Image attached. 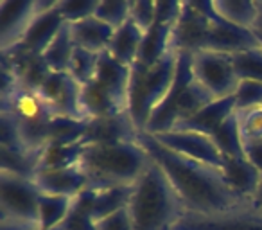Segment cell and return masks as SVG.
Masks as SVG:
<instances>
[{
    "label": "cell",
    "instance_id": "8",
    "mask_svg": "<svg viewBox=\"0 0 262 230\" xmlns=\"http://www.w3.org/2000/svg\"><path fill=\"white\" fill-rule=\"evenodd\" d=\"M171 230H262V208L255 203L219 212H182Z\"/></svg>",
    "mask_w": 262,
    "mask_h": 230
},
{
    "label": "cell",
    "instance_id": "24",
    "mask_svg": "<svg viewBox=\"0 0 262 230\" xmlns=\"http://www.w3.org/2000/svg\"><path fill=\"white\" fill-rule=\"evenodd\" d=\"M131 77H133V69L131 67L122 65L120 61L113 59L108 52L99 54V65L95 79L112 92H115L119 97L126 99L129 104V87H131Z\"/></svg>",
    "mask_w": 262,
    "mask_h": 230
},
{
    "label": "cell",
    "instance_id": "41",
    "mask_svg": "<svg viewBox=\"0 0 262 230\" xmlns=\"http://www.w3.org/2000/svg\"><path fill=\"white\" fill-rule=\"evenodd\" d=\"M244 158L262 175V140H244Z\"/></svg>",
    "mask_w": 262,
    "mask_h": 230
},
{
    "label": "cell",
    "instance_id": "38",
    "mask_svg": "<svg viewBox=\"0 0 262 230\" xmlns=\"http://www.w3.org/2000/svg\"><path fill=\"white\" fill-rule=\"evenodd\" d=\"M235 115L243 142L244 140H262V108L235 112Z\"/></svg>",
    "mask_w": 262,
    "mask_h": 230
},
{
    "label": "cell",
    "instance_id": "9",
    "mask_svg": "<svg viewBox=\"0 0 262 230\" xmlns=\"http://www.w3.org/2000/svg\"><path fill=\"white\" fill-rule=\"evenodd\" d=\"M212 15V2H180L178 18L172 26V47L187 54L203 51Z\"/></svg>",
    "mask_w": 262,
    "mask_h": 230
},
{
    "label": "cell",
    "instance_id": "33",
    "mask_svg": "<svg viewBox=\"0 0 262 230\" xmlns=\"http://www.w3.org/2000/svg\"><path fill=\"white\" fill-rule=\"evenodd\" d=\"M97 65H99V54L86 51V49L76 47L74 49L72 58H70L67 74L83 87V85H86L95 79Z\"/></svg>",
    "mask_w": 262,
    "mask_h": 230
},
{
    "label": "cell",
    "instance_id": "7",
    "mask_svg": "<svg viewBox=\"0 0 262 230\" xmlns=\"http://www.w3.org/2000/svg\"><path fill=\"white\" fill-rule=\"evenodd\" d=\"M40 196L33 178L0 171V219L40 226Z\"/></svg>",
    "mask_w": 262,
    "mask_h": 230
},
{
    "label": "cell",
    "instance_id": "32",
    "mask_svg": "<svg viewBox=\"0 0 262 230\" xmlns=\"http://www.w3.org/2000/svg\"><path fill=\"white\" fill-rule=\"evenodd\" d=\"M212 139H214L217 150L221 151L223 158H244L243 139H241V132H239V124H237L235 113H233L232 117L219 128V132L215 133Z\"/></svg>",
    "mask_w": 262,
    "mask_h": 230
},
{
    "label": "cell",
    "instance_id": "44",
    "mask_svg": "<svg viewBox=\"0 0 262 230\" xmlns=\"http://www.w3.org/2000/svg\"><path fill=\"white\" fill-rule=\"evenodd\" d=\"M260 45H262V41H260Z\"/></svg>",
    "mask_w": 262,
    "mask_h": 230
},
{
    "label": "cell",
    "instance_id": "28",
    "mask_svg": "<svg viewBox=\"0 0 262 230\" xmlns=\"http://www.w3.org/2000/svg\"><path fill=\"white\" fill-rule=\"evenodd\" d=\"M94 198L95 191L92 189H86L79 196L74 198L72 208L65 221L59 225V230H95Z\"/></svg>",
    "mask_w": 262,
    "mask_h": 230
},
{
    "label": "cell",
    "instance_id": "25",
    "mask_svg": "<svg viewBox=\"0 0 262 230\" xmlns=\"http://www.w3.org/2000/svg\"><path fill=\"white\" fill-rule=\"evenodd\" d=\"M86 144H49L40 155L38 171H54V169H69L79 165Z\"/></svg>",
    "mask_w": 262,
    "mask_h": 230
},
{
    "label": "cell",
    "instance_id": "36",
    "mask_svg": "<svg viewBox=\"0 0 262 230\" xmlns=\"http://www.w3.org/2000/svg\"><path fill=\"white\" fill-rule=\"evenodd\" d=\"M233 99H235V112L262 108V83L241 79L237 90L233 92Z\"/></svg>",
    "mask_w": 262,
    "mask_h": 230
},
{
    "label": "cell",
    "instance_id": "31",
    "mask_svg": "<svg viewBox=\"0 0 262 230\" xmlns=\"http://www.w3.org/2000/svg\"><path fill=\"white\" fill-rule=\"evenodd\" d=\"M74 198L52 196L41 194L40 196V230H54L61 225L72 208Z\"/></svg>",
    "mask_w": 262,
    "mask_h": 230
},
{
    "label": "cell",
    "instance_id": "3",
    "mask_svg": "<svg viewBox=\"0 0 262 230\" xmlns=\"http://www.w3.org/2000/svg\"><path fill=\"white\" fill-rule=\"evenodd\" d=\"M127 211L133 230H171L182 216L183 207L174 189L153 160L133 185Z\"/></svg>",
    "mask_w": 262,
    "mask_h": 230
},
{
    "label": "cell",
    "instance_id": "1",
    "mask_svg": "<svg viewBox=\"0 0 262 230\" xmlns=\"http://www.w3.org/2000/svg\"><path fill=\"white\" fill-rule=\"evenodd\" d=\"M139 144L169 180L183 212L208 214L250 203L228 185L221 169L182 157L162 146L149 133H140Z\"/></svg>",
    "mask_w": 262,
    "mask_h": 230
},
{
    "label": "cell",
    "instance_id": "42",
    "mask_svg": "<svg viewBox=\"0 0 262 230\" xmlns=\"http://www.w3.org/2000/svg\"><path fill=\"white\" fill-rule=\"evenodd\" d=\"M251 31L257 34L258 41H262V0L257 2V20H255V26Z\"/></svg>",
    "mask_w": 262,
    "mask_h": 230
},
{
    "label": "cell",
    "instance_id": "12",
    "mask_svg": "<svg viewBox=\"0 0 262 230\" xmlns=\"http://www.w3.org/2000/svg\"><path fill=\"white\" fill-rule=\"evenodd\" d=\"M162 146L174 153L187 157L190 160L212 165L215 169H223L225 158L217 150L214 139L198 132H185V130H171V132L157 133L153 135Z\"/></svg>",
    "mask_w": 262,
    "mask_h": 230
},
{
    "label": "cell",
    "instance_id": "37",
    "mask_svg": "<svg viewBox=\"0 0 262 230\" xmlns=\"http://www.w3.org/2000/svg\"><path fill=\"white\" fill-rule=\"evenodd\" d=\"M99 0H59L58 11L69 24L79 22L92 16L97 9Z\"/></svg>",
    "mask_w": 262,
    "mask_h": 230
},
{
    "label": "cell",
    "instance_id": "16",
    "mask_svg": "<svg viewBox=\"0 0 262 230\" xmlns=\"http://www.w3.org/2000/svg\"><path fill=\"white\" fill-rule=\"evenodd\" d=\"M0 63H4L6 67L11 69L15 77L18 79L20 87L29 88V90L38 92L41 85L47 81L52 70L45 63L41 54H33L27 52L20 47H13L11 51L2 52V59Z\"/></svg>",
    "mask_w": 262,
    "mask_h": 230
},
{
    "label": "cell",
    "instance_id": "27",
    "mask_svg": "<svg viewBox=\"0 0 262 230\" xmlns=\"http://www.w3.org/2000/svg\"><path fill=\"white\" fill-rule=\"evenodd\" d=\"M74 49H76V44H74L72 34H70V26L69 22H65V26L56 34L52 44L45 49V52L41 56H43L45 63H47L52 72H67L70 58L74 54Z\"/></svg>",
    "mask_w": 262,
    "mask_h": 230
},
{
    "label": "cell",
    "instance_id": "11",
    "mask_svg": "<svg viewBox=\"0 0 262 230\" xmlns=\"http://www.w3.org/2000/svg\"><path fill=\"white\" fill-rule=\"evenodd\" d=\"M38 95L43 99L54 117L70 121H88L81 104V85L67 72H51Z\"/></svg>",
    "mask_w": 262,
    "mask_h": 230
},
{
    "label": "cell",
    "instance_id": "14",
    "mask_svg": "<svg viewBox=\"0 0 262 230\" xmlns=\"http://www.w3.org/2000/svg\"><path fill=\"white\" fill-rule=\"evenodd\" d=\"M255 47H260V41H258L257 34L253 31L233 26V24L219 18L214 11V15L210 18V29H208L203 51L235 56L241 54V52L251 51Z\"/></svg>",
    "mask_w": 262,
    "mask_h": 230
},
{
    "label": "cell",
    "instance_id": "29",
    "mask_svg": "<svg viewBox=\"0 0 262 230\" xmlns=\"http://www.w3.org/2000/svg\"><path fill=\"white\" fill-rule=\"evenodd\" d=\"M133 194V185H122V187H110V189L95 191L94 198V219L106 218V216L119 212L122 208H127Z\"/></svg>",
    "mask_w": 262,
    "mask_h": 230
},
{
    "label": "cell",
    "instance_id": "6",
    "mask_svg": "<svg viewBox=\"0 0 262 230\" xmlns=\"http://www.w3.org/2000/svg\"><path fill=\"white\" fill-rule=\"evenodd\" d=\"M0 112L15 119L24 148L34 155H41L49 144V130L56 117L38 92L18 85L8 97H0Z\"/></svg>",
    "mask_w": 262,
    "mask_h": 230
},
{
    "label": "cell",
    "instance_id": "19",
    "mask_svg": "<svg viewBox=\"0 0 262 230\" xmlns=\"http://www.w3.org/2000/svg\"><path fill=\"white\" fill-rule=\"evenodd\" d=\"M235 113V99L233 95L225 99H215L207 106L194 113L187 121H182L172 130H185V132H198L203 135L214 137L223 124Z\"/></svg>",
    "mask_w": 262,
    "mask_h": 230
},
{
    "label": "cell",
    "instance_id": "43",
    "mask_svg": "<svg viewBox=\"0 0 262 230\" xmlns=\"http://www.w3.org/2000/svg\"><path fill=\"white\" fill-rule=\"evenodd\" d=\"M251 203H255L257 207L262 208V183H260V187H258L257 194H255V198H253V201H251Z\"/></svg>",
    "mask_w": 262,
    "mask_h": 230
},
{
    "label": "cell",
    "instance_id": "20",
    "mask_svg": "<svg viewBox=\"0 0 262 230\" xmlns=\"http://www.w3.org/2000/svg\"><path fill=\"white\" fill-rule=\"evenodd\" d=\"M63 26H65V20H63L61 13L58 11V6L51 11L38 13L27 34L16 47L24 49L27 52H33V54H43L45 49L52 44V40L61 31Z\"/></svg>",
    "mask_w": 262,
    "mask_h": 230
},
{
    "label": "cell",
    "instance_id": "26",
    "mask_svg": "<svg viewBox=\"0 0 262 230\" xmlns=\"http://www.w3.org/2000/svg\"><path fill=\"white\" fill-rule=\"evenodd\" d=\"M212 8L219 18L244 29H253L257 20V2L253 0H214Z\"/></svg>",
    "mask_w": 262,
    "mask_h": 230
},
{
    "label": "cell",
    "instance_id": "22",
    "mask_svg": "<svg viewBox=\"0 0 262 230\" xmlns=\"http://www.w3.org/2000/svg\"><path fill=\"white\" fill-rule=\"evenodd\" d=\"M223 176L228 185L248 201H253L258 187L262 183V175L246 160V158H225Z\"/></svg>",
    "mask_w": 262,
    "mask_h": 230
},
{
    "label": "cell",
    "instance_id": "5",
    "mask_svg": "<svg viewBox=\"0 0 262 230\" xmlns=\"http://www.w3.org/2000/svg\"><path fill=\"white\" fill-rule=\"evenodd\" d=\"M176 65L178 51L171 47L157 65L146 70H133L127 112L140 133L146 132L153 113L171 92L176 77Z\"/></svg>",
    "mask_w": 262,
    "mask_h": 230
},
{
    "label": "cell",
    "instance_id": "2",
    "mask_svg": "<svg viewBox=\"0 0 262 230\" xmlns=\"http://www.w3.org/2000/svg\"><path fill=\"white\" fill-rule=\"evenodd\" d=\"M151 164L149 155L139 142L84 148L79 168L88 180V189L102 191L110 187L135 185Z\"/></svg>",
    "mask_w": 262,
    "mask_h": 230
},
{
    "label": "cell",
    "instance_id": "39",
    "mask_svg": "<svg viewBox=\"0 0 262 230\" xmlns=\"http://www.w3.org/2000/svg\"><path fill=\"white\" fill-rule=\"evenodd\" d=\"M158 2H149V0H131V13L129 20L135 24L144 33L151 29L157 22Z\"/></svg>",
    "mask_w": 262,
    "mask_h": 230
},
{
    "label": "cell",
    "instance_id": "40",
    "mask_svg": "<svg viewBox=\"0 0 262 230\" xmlns=\"http://www.w3.org/2000/svg\"><path fill=\"white\" fill-rule=\"evenodd\" d=\"M95 230H133L131 216L127 208L106 216V218L95 221Z\"/></svg>",
    "mask_w": 262,
    "mask_h": 230
},
{
    "label": "cell",
    "instance_id": "18",
    "mask_svg": "<svg viewBox=\"0 0 262 230\" xmlns=\"http://www.w3.org/2000/svg\"><path fill=\"white\" fill-rule=\"evenodd\" d=\"M81 104L86 119H101V117H112L119 113L127 112V101L101 85L97 79L81 87Z\"/></svg>",
    "mask_w": 262,
    "mask_h": 230
},
{
    "label": "cell",
    "instance_id": "35",
    "mask_svg": "<svg viewBox=\"0 0 262 230\" xmlns=\"http://www.w3.org/2000/svg\"><path fill=\"white\" fill-rule=\"evenodd\" d=\"M232 59L239 79H250L262 83V45L251 49V51L232 56Z\"/></svg>",
    "mask_w": 262,
    "mask_h": 230
},
{
    "label": "cell",
    "instance_id": "4",
    "mask_svg": "<svg viewBox=\"0 0 262 230\" xmlns=\"http://www.w3.org/2000/svg\"><path fill=\"white\" fill-rule=\"evenodd\" d=\"M215 101L214 95L201 87L192 74V54L178 52V65H176V77L167 97L153 113L146 132L149 135L171 132L176 124L187 121L194 113L200 112L208 102Z\"/></svg>",
    "mask_w": 262,
    "mask_h": 230
},
{
    "label": "cell",
    "instance_id": "23",
    "mask_svg": "<svg viewBox=\"0 0 262 230\" xmlns=\"http://www.w3.org/2000/svg\"><path fill=\"white\" fill-rule=\"evenodd\" d=\"M144 36H146V33H144L142 29H139V27L129 20V22H126L122 27L115 29L106 52H108L113 59L122 63V65L133 69L137 63V58H139Z\"/></svg>",
    "mask_w": 262,
    "mask_h": 230
},
{
    "label": "cell",
    "instance_id": "15",
    "mask_svg": "<svg viewBox=\"0 0 262 230\" xmlns=\"http://www.w3.org/2000/svg\"><path fill=\"white\" fill-rule=\"evenodd\" d=\"M139 128L131 119L129 112L112 115V117L90 119L86 122V130L81 142L101 144V146H115V144H129L139 142Z\"/></svg>",
    "mask_w": 262,
    "mask_h": 230
},
{
    "label": "cell",
    "instance_id": "10",
    "mask_svg": "<svg viewBox=\"0 0 262 230\" xmlns=\"http://www.w3.org/2000/svg\"><path fill=\"white\" fill-rule=\"evenodd\" d=\"M192 74L194 79L207 88L214 99L233 95L241 81L233 67L232 56L212 51H200L192 54Z\"/></svg>",
    "mask_w": 262,
    "mask_h": 230
},
{
    "label": "cell",
    "instance_id": "30",
    "mask_svg": "<svg viewBox=\"0 0 262 230\" xmlns=\"http://www.w3.org/2000/svg\"><path fill=\"white\" fill-rule=\"evenodd\" d=\"M38 162H40V155L29 153L27 150L0 148V171H9L18 176L34 178L38 171Z\"/></svg>",
    "mask_w": 262,
    "mask_h": 230
},
{
    "label": "cell",
    "instance_id": "21",
    "mask_svg": "<svg viewBox=\"0 0 262 230\" xmlns=\"http://www.w3.org/2000/svg\"><path fill=\"white\" fill-rule=\"evenodd\" d=\"M69 26L76 47L86 49V51L95 52V54L106 52L113 33H115L113 27H110L108 24H104L94 15L84 20H79V22L69 24Z\"/></svg>",
    "mask_w": 262,
    "mask_h": 230
},
{
    "label": "cell",
    "instance_id": "17",
    "mask_svg": "<svg viewBox=\"0 0 262 230\" xmlns=\"http://www.w3.org/2000/svg\"><path fill=\"white\" fill-rule=\"evenodd\" d=\"M34 183L41 194H52V196L76 198L88 189V180L79 165L69 169H54V171H36Z\"/></svg>",
    "mask_w": 262,
    "mask_h": 230
},
{
    "label": "cell",
    "instance_id": "13",
    "mask_svg": "<svg viewBox=\"0 0 262 230\" xmlns=\"http://www.w3.org/2000/svg\"><path fill=\"white\" fill-rule=\"evenodd\" d=\"M38 16L36 0H2L0 2V52H8L24 40Z\"/></svg>",
    "mask_w": 262,
    "mask_h": 230
},
{
    "label": "cell",
    "instance_id": "34",
    "mask_svg": "<svg viewBox=\"0 0 262 230\" xmlns=\"http://www.w3.org/2000/svg\"><path fill=\"white\" fill-rule=\"evenodd\" d=\"M131 0H99L94 16L108 24L113 29H119L126 22H129Z\"/></svg>",
    "mask_w": 262,
    "mask_h": 230
}]
</instances>
